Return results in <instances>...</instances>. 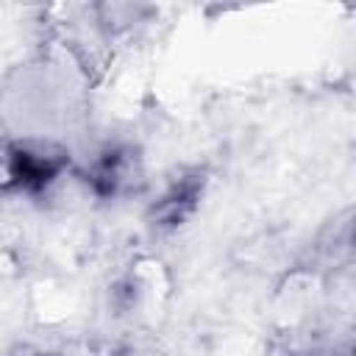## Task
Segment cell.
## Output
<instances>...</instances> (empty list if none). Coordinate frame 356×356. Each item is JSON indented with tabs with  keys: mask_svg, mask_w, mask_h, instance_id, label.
I'll use <instances>...</instances> for the list:
<instances>
[{
	"mask_svg": "<svg viewBox=\"0 0 356 356\" xmlns=\"http://www.w3.org/2000/svg\"><path fill=\"white\" fill-rule=\"evenodd\" d=\"M70 170V153L42 142H0V195L42 197Z\"/></svg>",
	"mask_w": 356,
	"mask_h": 356,
	"instance_id": "1",
	"label": "cell"
},
{
	"mask_svg": "<svg viewBox=\"0 0 356 356\" xmlns=\"http://www.w3.org/2000/svg\"><path fill=\"white\" fill-rule=\"evenodd\" d=\"M86 189L100 200H117L142 184V156L125 142H111L83 170Z\"/></svg>",
	"mask_w": 356,
	"mask_h": 356,
	"instance_id": "2",
	"label": "cell"
},
{
	"mask_svg": "<svg viewBox=\"0 0 356 356\" xmlns=\"http://www.w3.org/2000/svg\"><path fill=\"white\" fill-rule=\"evenodd\" d=\"M206 170L203 167H184L178 170L164 189L159 192V197L150 203L147 209V225L156 231H175L181 228L200 206L203 195H206Z\"/></svg>",
	"mask_w": 356,
	"mask_h": 356,
	"instance_id": "3",
	"label": "cell"
}]
</instances>
